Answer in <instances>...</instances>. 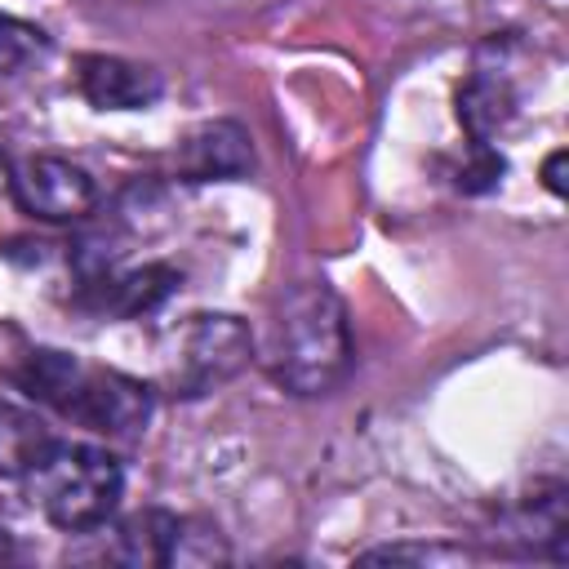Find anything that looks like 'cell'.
Instances as JSON below:
<instances>
[{"label":"cell","mask_w":569,"mask_h":569,"mask_svg":"<svg viewBox=\"0 0 569 569\" xmlns=\"http://www.w3.org/2000/svg\"><path fill=\"white\" fill-rule=\"evenodd\" d=\"M262 365L289 396H329L351 369L347 302L325 280L289 284L262 333Z\"/></svg>","instance_id":"1"},{"label":"cell","mask_w":569,"mask_h":569,"mask_svg":"<svg viewBox=\"0 0 569 569\" xmlns=\"http://www.w3.org/2000/svg\"><path fill=\"white\" fill-rule=\"evenodd\" d=\"M18 387L102 436H138L151 418V387L102 365H84L71 351L40 347L18 365Z\"/></svg>","instance_id":"2"},{"label":"cell","mask_w":569,"mask_h":569,"mask_svg":"<svg viewBox=\"0 0 569 569\" xmlns=\"http://www.w3.org/2000/svg\"><path fill=\"white\" fill-rule=\"evenodd\" d=\"M31 507L67 533H84L111 520L124 493V467L116 453L98 445H71L53 440L44 458L22 476Z\"/></svg>","instance_id":"3"},{"label":"cell","mask_w":569,"mask_h":569,"mask_svg":"<svg viewBox=\"0 0 569 569\" xmlns=\"http://www.w3.org/2000/svg\"><path fill=\"white\" fill-rule=\"evenodd\" d=\"M249 356H253V333L244 329L240 316L200 311L173 338V351L164 360V387L173 396H204L231 382L249 365Z\"/></svg>","instance_id":"4"},{"label":"cell","mask_w":569,"mask_h":569,"mask_svg":"<svg viewBox=\"0 0 569 569\" xmlns=\"http://www.w3.org/2000/svg\"><path fill=\"white\" fill-rule=\"evenodd\" d=\"M9 187L18 204L44 222H76L98 204V182L89 178V169H80L67 156H49V151H31L13 160Z\"/></svg>","instance_id":"5"},{"label":"cell","mask_w":569,"mask_h":569,"mask_svg":"<svg viewBox=\"0 0 569 569\" xmlns=\"http://www.w3.org/2000/svg\"><path fill=\"white\" fill-rule=\"evenodd\" d=\"M76 89L98 111H142L164 93V80L147 62H129L116 53H84L76 67Z\"/></svg>","instance_id":"6"},{"label":"cell","mask_w":569,"mask_h":569,"mask_svg":"<svg viewBox=\"0 0 569 569\" xmlns=\"http://www.w3.org/2000/svg\"><path fill=\"white\" fill-rule=\"evenodd\" d=\"M253 169V138L240 120H204L178 147V178L187 182H227Z\"/></svg>","instance_id":"7"},{"label":"cell","mask_w":569,"mask_h":569,"mask_svg":"<svg viewBox=\"0 0 569 569\" xmlns=\"http://www.w3.org/2000/svg\"><path fill=\"white\" fill-rule=\"evenodd\" d=\"M178 271L173 267H164V262H142V267H133V271H111V276H102V280H93L89 289H93V302L102 307V311H111V316H147V311H156L173 289H178Z\"/></svg>","instance_id":"8"},{"label":"cell","mask_w":569,"mask_h":569,"mask_svg":"<svg viewBox=\"0 0 569 569\" xmlns=\"http://www.w3.org/2000/svg\"><path fill=\"white\" fill-rule=\"evenodd\" d=\"M227 560H231V547H227V538L213 520L164 511L160 551H156L160 569H213V565H227Z\"/></svg>","instance_id":"9"},{"label":"cell","mask_w":569,"mask_h":569,"mask_svg":"<svg viewBox=\"0 0 569 569\" xmlns=\"http://www.w3.org/2000/svg\"><path fill=\"white\" fill-rule=\"evenodd\" d=\"M511 116H516V89L498 67H480L458 89V124L467 129L471 142H489L511 124Z\"/></svg>","instance_id":"10"},{"label":"cell","mask_w":569,"mask_h":569,"mask_svg":"<svg viewBox=\"0 0 569 569\" xmlns=\"http://www.w3.org/2000/svg\"><path fill=\"white\" fill-rule=\"evenodd\" d=\"M49 445H53V431L40 413L0 400V480H22L44 458Z\"/></svg>","instance_id":"11"},{"label":"cell","mask_w":569,"mask_h":569,"mask_svg":"<svg viewBox=\"0 0 569 569\" xmlns=\"http://www.w3.org/2000/svg\"><path fill=\"white\" fill-rule=\"evenodd\" d=\"M565 529H569V520H565V489H560V485L538 489V493L525 498L520 511H516V533H520V542L533 547V551L547 547L551 560H565Z\"/></svg>","instance_id":"12"},{"label":"cell","mask_w":569,"mask_h":569,"mask_svg":"<svg viewBox=\"0 0 569 569\" xmlns=\"http://www.w3.org/2000/svg\"><path fill=\"white\" fill-rule=\"evenodd\" d=\"M471 551L458 542H387L360 551V565H467Z\"/></svg>","instance_id":"13"},{"label":"cell","mask_w":569,"mask_h":569,"mask_svg":"<svg viewBox=\"0 0 569 569\" xmlns=\"http://www.w3.org/2000/svg\"><path fill=\"white\" fill-rule=\"evenodd\" d=\"M49 49V36L36 22H22L13 13H0V76H13L31 67Z\"/></svg>","instance_id":"14"},{"label":"cell","mask_w":569,"mask_h":569,"mask_svg":"<svg viewBox=\"0 0 569 569\" xmlns=\"http://www.w3.org/2000/svg\"><path fill=\"white\" fill-rule=\"evenodd\" d=\"M502 173H507V160H502L489 142H471V156H467L462 169H458V187H462L467 196H480V191H493V187L502 182Z\"/></svg>","instance_id":"15"},{"label":"cell","mask_w":569,"mask_h":569,"mask_svg":"<svg viewBox=\"0 0 569 569\" xmlns=\"http://www.w3.org/2000/svg\"><path fill=\"white\" fill-rule=\"evenodd\" d=\"M565 164H569L565 151H551L547 164H542V187H547L551 196H565Z\"/></svg>","instance_id":"16"},{"label":"cell","mask_w":569,"mask_h":569,"mask_svg":"<svg viewBox=\"0 0 569 569\" xmlns=\"http://www.w3.org/2000/svg\"><path fill=\"white\" fill-rule=\"evenodd\" d=\"M18 556V547H13V538H9V529H0V565H9Z\"/></svg>","instance_id":"17"}]
</instances>
